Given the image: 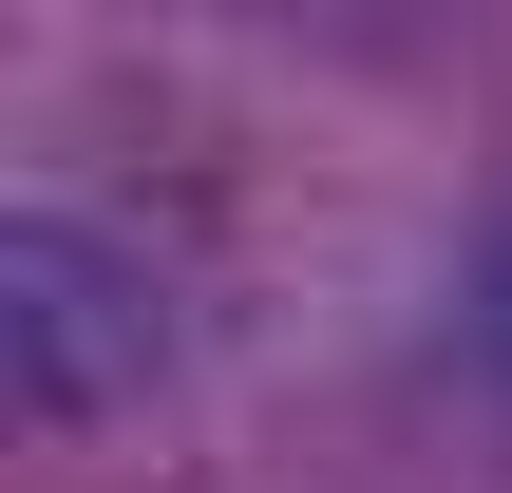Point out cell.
Wrapping results in <instances>:
<instances>
[{"mask_svg":"<svg viewBox=\"0 0 512 493\" xmlns=\"http://www.w3.org/2000/svg\"><path fill=\"white\" fill-rule=\"evenodd\" d=\"M0 361H19V418L38 437H95L133 399H171V266L114 228V209H0Z\"/></svg>","mask_w":512,"mask_h":493,"instance_id":"6da1fadb","label":"cell"},{"mask_svg":"<svg viewBox=\"0 0 512 493\" xmlns=\"http://www.w3.org/2000/svg\"><path fill=\"white\" fill-rule=\"evenodd\" d=\"M475 380H494V418H512V209L475 228Z\"/></svg>","mask_w":512,"mask_h":493,"instance_id":"7a4b0ae2","label":"cell"}]
</instances>
